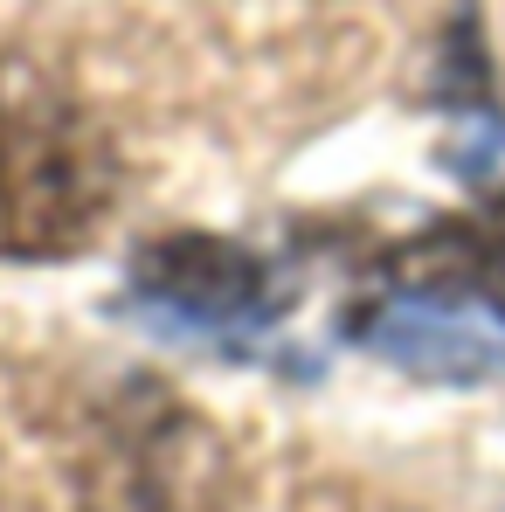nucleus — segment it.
<instances>
[{"label": "nucleus", "mask_w": 505, "mask_h": 512, "mask_svg": "<svg viewBox=\"0 0 505 512\" xmlns=\"http://www.w3.org/2000/svg\"><path fill=\"white\" fill-rule=\"evenodd\" d=\"M118 208L104 118L35 56H0V263H63Z\"/></svg>", "instance_id": "1"}, {"label": "nucleus", "mask_w": 505, "mask_h": 512, "mask_svg": "<svg viewBox=\"0 0 505 512\" xmlns=\"http://www.w3.org/2000/svg\"><path fill=\"white\" fill-rule=\"evenodd\" d=\"M346 333L360 346H374L381 360H395L416 381H499L505 374V312H492L471 291L450 284H409V277H381Z\"/></svg>", "instance_id": "2"}, {"label": "nucleus", "mask_w": 505, "mask_h": 512, "mask_svg": "<svg viewBox=\"0 0 505 512\" xmlns=\"http://www.w3.org/2000/svg\"><path fill=\"white\" fill-rule=\"evenodd\" d=\"M132 291L146 305L173 312L180 326L194 333H222V340H243L250 326L270 319V263L256 250H243L236 236H201V229H173L153 236L132 256Z\"/></svg>", "instance_id": "3"}, {"label": "nucleus", "mask_w": 505, "mask_h": 512, "mask_svg": "<svg viewBox=\"0 0 505 512\" xmlns=\"http://www.w3.org/2000/svg\"><path fill=\"white\" fill-rule=\"evenodd\" d=\"M381 277L450 284V291H471L492 312H505V194H492L471 215H450V222L409 236L402 250H388L381 256Z\"/></svg>", "instance_id": "4"}]
</instances>
